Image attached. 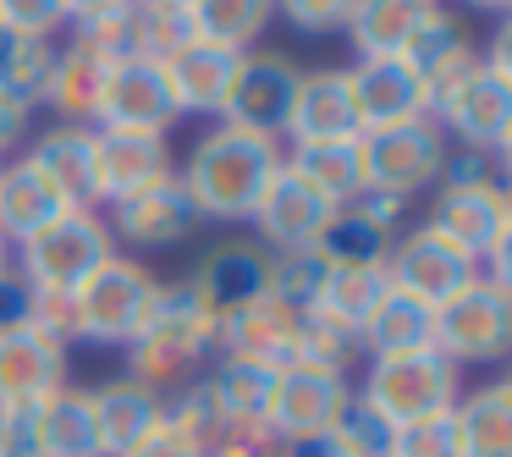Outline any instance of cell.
<instances>
[{
    "mask_svg": "<svg viewBox=\"0 0 512 457\" xmlns=\"http://www.w3.org/2000/svg\"><path fill=\"white\" fill-rule=\"evenodd\" d=\"M188 287L204 298L215 320H232V314L254 309L259 298L276 292V254L259 237H226L193 265Z\"/></svg>",
    "mask_w": 512,
    "mask_h": 457,
    "instance_id": "cell-10",
    "label": "cell"
},
{
    "mask_svg": "<svg viewBox=\"0 0 512 457\" xmlns=\"http://www.w3.org/2000/svg\"><path fill=\"white\" fill-rule=\"evenodd\" d=\"M402 61H408V67L424 78V89L441 94V89H452L457 78H468V72L479 67V50H474V39H468V28L457 23L452 12H441V6H435V12L413 28Z\"/></svg>",
    "mask_w": 512,
    "mask_h": 457,
    "instance_id": "cell-27",
    "label": "cell"
},
{
    "mask_svg": "<svg viewBox=\"0 0 512 457\" xmlns=\"http://www.w3.org/2000/svg\"><path fill=\"white\" fill-rule=\"evenodd\" d=\"M72 204L34 160H12V166H0V237L6 243H28L34 232H45L50 221H61Z\"/></svg>",
    "mask_w": 512,
    "mask_h": 457,
    "instance_id": "cell-24",
    "label": "cell"
},
{
    "mask_svg": "<svg viewBox=\"0 0 512 457\" xmlns=\"http://www.w3.org/2000/svg\"><path fill=\"white\" fill-rule=\"evenodd\" d=\"M298 347H303V314L292 309V303H281L276 292L259 298L254 309L221 320V331H215V353L248 358V364H259V369L298 364Z\"/></svg>",
    "mask_w": 512,
    "mask_h": 457,
    "instance_id": "cell-17",
    "label": "cell"
},
{
    "mask_svg": "<svg viewBox=\"0 0 512 457\" xmlns=\"http://www.w3.org/2000/svg\"><path fill=\"white\" fill-rule=\"evenodd\" d=\"M353 408V386L347 375L320 364H287L270 375L265 397V435L287 452V446H314L320 435H331L342 424V413Z\"/></svg>",
    "mask_w": 512,
    "mask_h": 457,
    "instance_id": "cell-7",
    "label": "cell"
},
{
    "mask_svg": "<svg viewBox=\"0 0 512 457\" xmlns=\"http://www.w3.org/2000/svg\"><path fill=\"white\" fill-rule=\"evenodd\" d=\"M386 292H391L386 265H325V276H320V287H314V298H309L303 314L336 325V331H347V336H358Z\"/></svg>",
    "mask_w": 512,
    "mask_h": 457,
    "instance_id": "cell-26",
    "label": "cell"
},
{
    "mask_svg": "<svg viewBox=\"0 0 512 457\" xmlns=\"http://www.w3.org/2000/svg\"><path fill=\"white\" fill-rule=\"evenodd\" d=\"M281 166H287L281 138H259V133H243V127L215 122L210 133L193 138L177 182L193 199L199 221L248 226L259 210V199L270 193V182L281 177Z\"/></svg>",
    "mask_w": 512,
    "mask_h": 457,
    "instance_id": "cell-1",
    "label": "cell"
},
{
    "mask_svg": "<svg viewBox=\"0 0 512 457\" xmlns=\"http://www.w3.org/2000/svg\"><path fill=\"white\" fill-rule=\"evenodd\" d=\"M402 210H408L402 199H386V193L358 188L347 204H336V210H331L320 243H314L320 265H386Z\"/></svg>",
    "mask_w": 512,
    "mask_h": 457,
    "instance_id": "cell-15",
    "label": "cell"
},
{
    "mask_svg": "<svg viewBox=\"0 0 512 457\" xmlns=\"http://www.w3.org/2000/svg\"><path fill=\"white\" fill-rule=\"evenodd\" d=\"M215 331H221V320L204 309L199 292L188 281H166L149 303V320L127 342V375L166 397V386H177L193 364L215 353Z\"/></svg>",
    "mask_w": 512,
    "mask_h": 457,
    "instance_id": "cell-2",
    "label": "cell"
},
{
    "mask_svg": "<svg viewBox=\"0 0 512 457\" xmlns=\"http://www.w3.org/2000/svg\"><path fill=\"white\" fill-rule=\"evenodd\" d=\"M67 386V342L39 325L0 331V408H34Z\"/></svg>",
    "mask_w": 512,
    "mask_h": 457,
    "instance_id": "cell-18",
    "label": "cell"
},
{
    "mask_svg": "<svg viewBox=\"0 0 512 457\" xmlns=\"http://www.w3.org/2000/svg\"><path fill=\"white\" fill-rule=\"evenodd\" d=\"M160 67H166V83H171V94H177V111L221 116L226 89H232V72H237V50H221V45H204V39H188V45L171 50Z\"/></svg>",
    "mask_w": 512,
    "mask_h": 457,
    "instance_id": "cell-28",
    "label": "cell"
},
{
    "mask_svg": "<svg viewBox=\"0 0 512 457\" xmlns=\"http://www.w3.org/2000/svg\"><path fill=\"white\" fill-rule=\"evenodd\" d=\"M270 375L276 369H259L248 358H221V364L204 375L215 408L226 419V435H265V397H270Z\"/></svg>",
    "mask_w": 512,
    "mask_h": 457,
    "instance_id": "cell-33",
    "label": "cell"
},
{
    "mask_svg": "<svg viewBox=\"0 0 512 457\" xmlns=\"http://www.w3.org/2000/svg\"><path fill=\"white\" fill-rule=\"evenodd\" d=\"M160 292V276H149L144 259L111 254L78 292H72V342L127 347L138 325L149 320V303Z\"/></svg>",
    "mask_w": 512,
    "mask_h": 457,
    "instance_id": "cell-4",
    "label": "cell"
},
{
    "mask_svg": "<svg viewBox=\"0 0 512 457\" xmlns=\"http://www.w3.org/2000/svg\"><path fill=\"white\" fill-rule=\"evenodd\" d=\"M166 419L177 424V430L188 435L204 457H210V446L226 435V419H221V408H215V397H210L204 380H193V386L177 391V397H166Z\"/></svg>",
    "mask_w": 512,
    "mask_h": 457,
    "instance_id": "cell-38",
    "label": "cell"
},
{
    "mask_svg": "<svg viewBox=\"0 0 512 457\" xmlns=\"http://www.w3.org/2000/svg\"><path fill=\"white\" fill-rule=\"evenodd\" d=\"M358 155H364V188L369 193H386V199L408 204L413 193L441 182V166L452 155V144L435 127V116H419V122H402V127L358 133Z\"/></svg>",
    "mask_w": 512,
    "mask_h": 457,
    "instance_id": "cell-9",
    "label": "cell"
},
{
    "mask_svg": "<svg viewBox=\"0 0 512 457\" xmlns=\"http://www.w3.org/2000/svg\"><path fill=\"white\" fill-rule=\"evenodd\" d=\"M292 94H298L292 56H281V50H243L232 72V89H226V105H221V122L259 133V138H281L287 133Z\"/></svg>",
    "mask_w": 512,
    "mask_h": 457,
    "instance_id": "cell-12",
    "label": "cell"
},
{
    "mask_svg": "<svg viewBox=\"0 0 512 457\" xmlns=\"http://www.w3.org/2000/svg\"><path fill=\"white\" fill-rule=\"evenodd\" d=\"M386 276L397 292H408V298L419 303H446L452 292H463L474 276H485L479 270V259H468L457 243H446L441 232H430V226H413V232L391 237V254H386Z\"/></svg>",
    "mask_w": 512,
    "mask_h": 457,
    "instance_id": "cell-13",
    "label": "cell"
},
{
    "mask_svg": "<svg viewBox=\"0 0 512 457\" xmlns=\"http://www.w3.org/2000/svg\"><path fill=\"white\" fill-rule=\"evenodd\" d=\"M34 457H100L89 386L67 380L45 402H34Z\"/></svg>",
    "mask_w": 512,
    "mask_h": 457,
    "instance_id": "cell-29",
    "label": "cell"
},
{
    "mask_svg": "<svg viewBox=\"0 0 512 457\" xmlns=\"http://www.w3.org/2000/svg\"><path fill=\"white\" fill-rule=\"evenodd\" d=\"M358 342H364V353H375V358L435 347V309H430V303H419V298H408V292L391 287L386 298L375 303V314L364 320Z\"/></svg>",
    "mask_w": 512,
    "mask_h": 457,
    "instance_id": "cell-35",
    "label": "cell"
},
{
    "mask_svg": "<svg viewBox=\"0 0 512 457\" xmlns=\"http://www.w3.org/2000/svg\"><path fill=\"white\" fill-rule=\"evenodd\" d=\"M56 78V45L50 39H0V94L17 105H45Z\"/></svg>",
    "mask_w": 512,
    "mask_h": 457,
    "instance_id": "cell-37",
    "label": "cell"
},
{
    "mask_svg": "<svg viewBox=\"0 0 512 457\" xmlns=\"http://www.w3.org/2000/svg\"><path fill=\"white\" fill-rule=\"evenodd\" d=\"M276 12L303 34H331V28H347L353 0H276Z\"/></svg>",
    "mask_w": 512,
    "mask_h": 457,
    "instance_id": "cell-41",
    "label": "cell"
},
{
    "mask_svg": "<svg viewBox=\"0 0 512 457\" xmlns=\"http://www.w3.org/2000/svg\"><path fill=\"white\" fill-rule=\"evenodd\" d=\"M0 457H34V408H0Z\"/></svg>",
    "mask_w": 512,
    "mask_h": 457,
    "instance_id": "cell-45",
    "label": "cell"
},
{
    "mask_svg": "<svg viewBox=\"0 0 512 457\" xmlns=\"http://www.w3.org/2000/svg\"><path fill=\"white\" fill-rule=\"evenodd\" d=\"M347 89H353V116L358 133H380V127H402L435 111V94L402 56L380 61H353L347 67Z\"/></svg>",
    "mask_w": 512,
    "mask_h": 457,
    "instance_id": "cell-14",
    "label": "cell"
},
{
    "mask_svg": "<svg viewBox=\"0 0 512 457\" xmlns=\"http://www.w3.org/2000/svg\"><path fill=\"white\" fill-rule=\"evenodd\" d=\"M281 138H292V144H331V138H358L347 67L298 72V94H292L287 133H281Z\"/></svg>",
    "mask_w": 512,
    "mask_h": 457,
    "instance_id": "cell-22",
    "label": "cell"
},
{
    "mask_svg": "<svg viewBox=\"0 0 512 457\" xmlns=\"http://www.w3.org/2000/svg\"><path fill=\"white\" fill-rule=\"evenodd\" d=\"M188 17H193V39L243 56L276 17V0H188Z\"/></svg>",
    "mask_w": 512,
    "mask_h": 457,
    "instance_id": "cell-36",
    "label": "cell"
},
{
    "mask_svg": "<svg viewBox=\"0 0 512 457\" xmlns=\"http://www.w3.org/2000/svg\"><path fill=\"white\" fill-rule=\"evenodd\" d=\"M287 171L314 188L325 204H347L364 188V155H358V138H331V144H292Z\"/></svg>",
    "mask_w": 512,
    "mask_h": 457,
    "instance_id": "cell-34",
    "label": "cell"
},
{
    "mask_svg": "<svg viewBox=\"0 0 512 457\" xmlns=\"http://www.w3.org/2000/svg\"><path fill=\"white\" fill-rule=\"evenodd\" d=\"M0 276H12V243L0 237Z\"/></svg>",
    "mask_w": 512,
    "mask_h": 457,
    "instance_id": "cell-49",
    "label": "cell"
},
{
    "mask_svg": "<svg viewBox=\"0 0 512 457\" xmlns=\"http://www.w3.org/2000/svg\"><path fill=\"white\" fill-rule=\"evenodd\" d=\"M0 39H6V34H0Z\"/></svg>",
    "mask_w": 512,
    "mask_h": 457,
    "instance_id": "cell-50",
    "label": "cell"
},
{
    "mask_svg": "<svg viewBox=\"0 0 512 457\" xmlns=\"http://www.w3.org/2000/svg\"><path fill=\"white\" fill-rule=\"evenodd\" d=\"M331 210H336V204H325L320 193L303 188V182L292 177L287 166H281V177L270 182V193L259 199V210H254L259 243H265L276 259H287V254H314V243H320Z\"/></svg>",
    "mask_w": 512,
    "mask_h": 457,
    "instance_id": "cell-20",
    "label": "cell"
},
{
    "mask_svg": "<svg viewBox=\"0 0 512 457\" xmlns=\"http://www.w3.org/2000/svg\"><path fill=\"white\" fill-rule=\"evenodd\" d=\"M512 347V287L474 276L463 292L435 303V353L446 364H496Z\"/></svg>",
    "mask_w": 512,
    "mask_h": 457,
    "instance_id": "cell-8",
    "label": "cell"
},
{
    "mask_svg": "<svg viewBox=\"0 0 512 457\" xmlns=\"http://www.w3.org/2000/svg\"><path fill=\"white\" fill-rule=\"evenodd\" d=\"M89 408H94V435H100V457H127L149 430L160 424V397L155 386L133 375H111L100 386H89Z\"/></svg>",
    "mask_w": 512,
    "mask_h": 457,
    "instance_id": "cell-23",
    "label": "cell"
},
{
    "mask_svg": "<svg viewBox=\"0 0 512 457\" xmlns=\"http://www.w3.org/2000/svg\"><path fill=\"white\" fill-rule=\"evenodd\" d=\"M468 6H479V12H507L512 0H468Z\"/></svg>",
    "mask_w": 512,
    "mask_h": 457,
    "instance_id": "cell-48",
    "label": "cell"
},
{
    "mask_svg": "<svg viewBox=\"0 0 512 457\" xmlns=\"http://www.w3.org/2000/svg\"><path fill=\"white\" fill-rule=\"evenodd\" d=\"M177 94L166 83V67L160 61H116L111 83H105V100H100V122L94 127H122V133H171L177 122Z\"/></svg>",
    "mask_w": 512,
    "mask_h": 457,
    "instance_id": "cell-16",
    "label": "cell"
},
{
    "mask_svg": "<svg viewBox=\"0 0 512 457\" xmlns=\"http://www.w3.org/2000/svg\"><path fill=\"white\" fill-rule=\"evenodd\" d=\"M34 320V287L23 276H0V331H17V325Z\"/></svg>",
    "mask_w": 512,
    "mask_h": 457,
    "instance_id": "cell-44",
    "label": "cell"
},
{
    "mask_svg": "<svg viewBox=\"0 0 512 457\" xmlns=\"http://www.w3.org/2000/svg\"><path fill=\"white\" fill-rule=\"evenodd\" d=\"M391 457H452V424L430 419L419 430H397L391 435Z\"/></svg>",
    "mask_w": 512,
    "mask_h": 457,
    "instance_id": "cell-42",
    "label": "cell"
},
{
    "mask_svg": "<svg viewBox=\"0 0 512 457\" xmlns=\"http://www.w3.org/2000/svg\"><path fill=\"white\" fill-rule=\"evenodd\" d=\"M435 12V0H353L347 12V39H353L358 61L402 56L413 28Z\"/></svg>",
    "mask_w": 512,
    "mask_h": 457,
    "instance_id": "cell-32",
    "label": "cell"
},
{
    "mask_svg": "<svg viewBox=\"0 0 512 457\" xmlns=\"http://www.w3.org/2000/svg\"><path fill=\"white\" fill-rule=\"evenodd\" d=\"M61 6H67V23H83V17L111 12V6H122V0H61Z\"/></svg>",
    "mask_w": 512,
    "mask_h": 457,
    "instance_id": "cell-47",
    "label": "cell"
},
{
    "mask_svg": "<svg viewBox=\"0 0 512 457\" xmlns=\"http://www.w3.org/2000/svg\"><path fill=\"white\" fill-rule=\"evenodd\" d=\"M28 160H34V166L67 193V204H78V210H94V204H100V177H94V127H72V122L50 127V133L28 149Z\"/></svg>",
    "mask_w": 512,
    "mask_h": 457,
    "instance_id": "cell-30",
    "label": "cell"
},
{
    "mask_svg": "<svg viewBox=\"0 0 512 457\" xmlns=\"http://www.w3.org/2000/svg\"><path fill=\"white\" fill-rule=\"evenodd\" d=\"M23 133H28V105H17V100L0 94V155H6Z\"/></svg>",
    "mask_w": 512,
    "mask_h": 457,
    "instance_id": "cell-46",
    "label": "cell"
},
{
    "mask_svg": "<svg viewBox=\"0 0 512 457\" xmlns=\"http://www.w3.org/2000/svg\"><path fill=\"white\" fill-rule=\"evenodd\" d=\"M193 226H199V210H193V199L182 193L177 171H171L166 182H155V188L111 204V237H122V243H133V248H177L193 237Z\"/></svg>",
    "mask_w": 512,
    "mask_h": 457,
    "instance_id": "cell-21",
    "label": "cell"
},
{
    "mask_svg": "<svg viewBox=\"0 0 512 457\" xmlns=\"http://www.w3.org/2000/svg\"><path fill=\"white\" fill-rule=\"evenodd\" d=\"M457 397H463L457 364H446L435 347H419V353L375 358L369 375H364V391H358L353 402L375 424H386V430L397 435V430H419V424H430V419H446Z\"/></svg>",
    "mask_w": 512,
    "mask_h": 457,
    "instance_id": "cell-3",
    "label": "cell"
},
{
    "mask_svg": "<svg viewBox=\"0 0 512 457\" xmlns=\"http://www.w3.org/2000/svg\"><path fill=\"white\" fill-rule=\"evenodd\" d=\"M111 67L116 61H105L100 50L72 39L67 50H56V78H50L45 105H56V116L72 127H94L100 122V100H105V83H111Z\"/></svg>",
    "mask_w": 512,
    "mask_h": 457,
    "instance_id": "cell-31",
    "label": "cell"
},
{
    "mask_svg": "<svg viewBox=\"0 0 512 457\" xmlns=\"http://www.w3.org/2000/svg\"><path fill=\"white\" fill-rule=\"evenodd\" d=\"M435 127L446 133V144L457 138V149H485L496 155L512 138V83L479 61L468 78H457L452 89L435 94Z\"/></svg>",
    "mask_w": 512,
    "mask_h": 457,
    "instance_id": "cell-11",
    "label": "cell"
},
{
    "mask_svg": "<svg viewBox=\"0 0 512 457\" xmlns=\"http://www.w3.org/2000/svg\"><path fill=\"white\" fill-rule=\"evenodd\" d=\"M309 452L314 457H391V430H386V424H375L353 402V408L342 413V424H336L331 435H320Z\"/></svg>",
    "mask_w": 512,
    "mask_h": 457,
    "instance_id": "cell-39",
    "label": "cell"
},
{
    "mask_svg": "<svg viewBox=\"0 0 512 457\" xmlns=\"http://www.w3.org/2000/svg\"><path fill=\"white\" fill-rule=\"evenodd\" d=\"M67 23L61 0H0V34L6 39H50Z\"/></svg>",
    "mask_w": 512,
    "mask_h": 457,
    "instance_id": "cell-40",
    "label": "cell"
},
{
    "mask_svg": "<svg viewBox=\"0 0 512 457\" xmlns=\"http://www.w3.org/2000/svg\"><path fill=\"white\" fill-rule=\"evenodd\" d=\"M94 177H100V204H122L171 177V144L160 133L94 127Z\"/></svg>",
    "mask_w": 512,
    "mask_h": 457,
    "instance_id": "cell-19",
    "label": "cell"
},
{
    "mask_svg": "<svg viewBox=\"0 0 512 457\" xmlns=\"http://www.w3.org/2000/svg\"><path fill=\"white\" fill-rule=\"evenodd\" d=\"M111 254H116L111 226L94 210H78V204H72L61 221H50L45 232H34L23 243V270H17V276L34 292H45V298H72Z\"/></svg>",
    "mask_w": 512,
    "mask_h": 457,
    "instance_id": "cell-6",
    "label": "cell"
},
{
    "mask_svg": "<svg viewBox=\"0 0 512 457\" xmlns=\"http://www.w3.org/2000/svg\"><path fill=\"white\" fill-rule=\"evenodd\" d=\"M452 457H512V386L490 380L452 402Z\"/></svg>",
    "mask_w": 512,
    "mask_h": 457,
    "instance_id": "cell-25",
    "label": "cell"
},
{
    "mask_svg": "<svg viewBox=\"0 0 512 457\" xmlns=\"http://www.w3.org/2000/svg\"><path fill=\"white\" fill-rule=\"evenodd\" d=\"M430 232H441L446 243H457L468 259H479L490 281H507V254H512V199L501 182H441L430 204Z\"/></svg>",
    "mask_w": 512,
    "mask_h": 457,
    "instance_id": "cell-5",
    "label": "cell"
},
{
    "mask_svg": "<svg viewBox=\"0 0 512 457\" xmlns=\"http://www.w3.org/2000/svg\"><path fill=\"white\" fill-rule=\"evenodd\" d=\"M127 457H204V452H199V446H193L188 435L177 430V424L166 419V408H160V424H155V430H149V435H144V441H138Z\"/></svg>",
    "mask_w": 512,
    "mask_h": 457,
    "instance_id": "cell-43",
    "label": "cell"
},
{
    "mask_svg": "<svg viewBox=\"0 0 512 457\" xmlns=\"http://www.w3.org/2000/svg\"><path fill=\"white\" fill-rule=\"evenodd\" d=\"M287 457H292V452H287Z\"/></svg>",
    "mask_w": 512,
    "mask_h": 457,
    "instance_id": "cell-51",
    "label": "cell"
}]
</instances>
